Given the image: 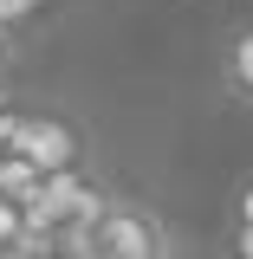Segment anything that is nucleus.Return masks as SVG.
<instances>
[{"label":"nucleus","mask_w":253,"mask_h":259,"mask_svg":"<svg viewBox=\"0 0 253 259\" xmlns=\"http://www.w3.org/2000/svg\"><path fill=\"white\" fill-rule=\"evenodd\" d=\"M78 259H175V227L150 201H104Z\"/></svg>","instance_id":"f257e3e1"},{"label":"nucleus","mask_w":253,"mask_h":259,"mask_svg":"<svg viewBox=\"0 0 253 259\" xmlns=\"http://www.w3.org/2000/svg\"><path fill=\"white\" fill-rule=\"evenodd\" d=\"M13 156H20V162H32L39 175H71V168L85 162V136H78V123H71V117H52V110H26Z\"/></svg>","instance_id":"f03ea898"},{"label":"nucleus","mask_w":253,"mask_h":259,"mask_svg":"<svg viewBox=\"0 0 253 259\" xmlns=\"http://www.w3.org/2000/svg\"><path fill=\"white\" fill-rule=\"evenodd\" d=\"M221 91L240 97V104H253V20L234 26L227 46H221Z\"/></svg>","instance_id":"7ed1b4c3"},{"label":"nucleus","mask_w":253,"mask_h":259,"mask_svg":"<svg viewBox=\"0 0 253 259\" xmlns=\"http://www.w3.org/2000/svg\"><path fill=\"white\" fill-rule=\"evenodd\" d=\"M20 240H26V207L0 194V253H7V246H20Z\"/></svg>","instance_id":"20e7f679"},{"label":"nucleus","mask_w":253,"mask_h":259,"mask_svg":"<svg viewBox=\"0 0 253 259\" xmlns=\"http://www.w3.org/2000/svg\"><path fill=\"white\" fill-rule=\"evenodd\" d=\"M32 7H46V0H0V26H7V20H26Z\"/></svg>","instance_id":"39448f33"},{"label":"nucleus","mask_w":253,"mask_h":259,"mask_svg":"<svg viewBox=\"0 0 253 259\" xmlns=\"http://www.w3.org/2000/svg\"><path fill=\"white\" fill-rule=\"evenodd\" d=\"M234 253H240V259H253V221H240V227H234Z\"/></svg>","instance_id":"423d86ee"},{"label":"nucleus","mask_w":253,"mask_h":259,"mask_svg":"<svg viewBox=\"0 0 253 259\" xmlns=\"http://www.w3.org/2000/svg\"><path fill=\"white\" fill-rule=\"evenodd\" d=\"M240 221H253V188H247V194H240Z\"/></svg>","instance_id":"0eeeda50"}]
</instances>
